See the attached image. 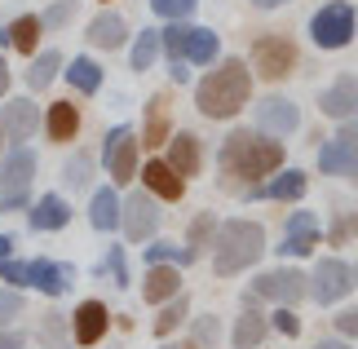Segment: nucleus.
Here are the masks:
<instances>
[{"mask_svg":"<svg viewBox=\"0 0 358 349\" xmlns=\"http://www.w3.org/2000/svg\"><path fill=\"white\" fill-rule=\"evenodd\" d=\"M31 177H36V155L27 146H18L5 159V173H0V208H5V213H13V208L27 204V186H31Z\"/></svg>","mask_w":358,"mask_h":349,"instance_id":"39448f33","label":"nucleus"},{"mask_svg":"<svg viewBox=\"0 0 358 349\" xmlns=\"http://www.w3.org/2000/svg\"><path fill=\"white\" fill-rule=\"evenodd\" d=\"M146 261H150V265H169V261H195V252H190V248H173V243H155V248H146Z\"/></svg>","mask_w":358,"mask_h":349,"instance_id":"473e14b6","label":"nucleus"},{"mask_svg":"<svg viewBox=\"0 0 358 349\" xmlns=\"http://www.w3.org/2000/svg\"><path fill=\"white\" fill-rule=\"evenodd\" d=\"M45 129H49V137H53V142H71V137H76V129H80V111H76L71 102H53V106H49V120H45Z\"/></svg>","mask_w":358,"mask_h":349,"instance_id":"5701e85b","label":"nucleus"},{"mask_svg":"<svg viewBox=\"0 0 358 349\" xmlns=\"http://www.w3.org/2000/svg\"><path fill=\"white\" fill-rule=\"evenodd\" d=\"M354 181H358V169H354Z\"/></svg>","mask_w":358,"mask_h":349,"instance_id":"603ef678","label":"nucleus"},{"mask_svg":"<svg viewBox=\"0 0 358 349\" xmlns=\"http://www.w3.org/2000/svg\"><path fill=\"white\" fill-rule=\"evenodd\" d=\"M261 336H266V318L261 314H239V323H235V349H257Z\"/></svg>","mask_w":358,"mask_h":349,"instance_id":"c85d7f7f","label":"nucleus"},{"mask_svg":"<svg viewBox=\"0 0 358 349\" xmlns=\"http://www.w3.org/2000/svg\"><path fill=\"white\" fill-rule=\"evenodd\" d=\"M0 137H5V129H0Z\"/></svg>","mask_w":358,"mask_h":349,"instance_id":"864d4df0","label":"nucleus"},{"mask_svg":"<svg viewBox=\"0 0 358 349\" xmlns=\"http://www.w3.org/2000/svg\"><path fill=\"white\" fill-rule=\"evenodd\" d=\"M319 169L323 173H354L358 169V129H345L341 137H332V142L323 146V155H319Z\"/></svg>","mask_w":358,"mask_h":349,"instance_id":"9b49d317","label":"nucleus"},{"mask_svg":"<svg viewBox=\"0 0 358 349\" xmlns=\"http://www.w3.org/2000/svg\"><path fill=\"white\" fill-rule=\"evenodd\" d=\"M274 327H279L283 336H296V332H301V323H296L292 310H279V314H274Z\"/></svg>","mask_w":358,"mask_h":349,"instance_id":"ea45409f","label":"nucleus"},{"mask_svg":"<svg viewBox=\"0 0 358 349\" xmlns=\"http://www.w3.org/2000/svg\"><path fill=\"white\" fill-rule=\"evenodd\" d=\"M0 349H22V336H13V332H5V336H0Z\"/></svg>","mask_w":358,"mask_h":349,"instance_id":"a18cd8bd","label":"nucleus"},{"mask_svg":"<svg viewBox=\"0 0 358 349\" xmlns=\"http://www.w3.org/2000/svg\"><path fill=\"white\" fill-rule=\"evenodd\" d=\"M257 124H261L266 133H279V137H283V133L296 129V106L287 102V97H266V102L257 106Z\"/></svg>","mask_w":358,"mask_h":349,"instance_id":"dca6fc26","label":"nucleus"},{"mask_svg":"<svg viewBox=\"0 0 358 349\" xmlns=\"http://www.w3.org/2000/svg\"><path fill=\"white\" fill-rule=\"evenodd\" d=\"M182 318H186V301H182V297H173V305L155 318V332H159V336H169V332L182 323Z\"/></svg>","mask_w":358,"mask_h":349,"instance_id":"f704fd0d","label":"nucleus"},{"mask_svg":"<svg viewBox=\"0 0 358 349\" xmlns=\"http://www.w3.org/2000/svg\"><path fill=\"white\" fill-rule=\"evenodd\" d=\"M310 36L319 49H345L350 36H354V5H345V0H332L327 9L314 13L310 22Z\"/></svg>","mask_w":358,"mask_h":349,"instance_id":"20e7f679","label":"nucleus"},{"mask_svg":"<svg viewBox=\"0 0 358 349\" xmlns=\"http://www.w3.org/2000/svg\"><path fill=\"white\" fill-rule=\"evenodd\" d=\"M248 93H252V76H248V66L239 58H226L217 71L203 76L195 102H199V111L208 120H226V115H235V111L248 102Z\"/></svg>","mask_w":358,"mask_h":349,"instance_id":"f257e3e1","label":"nucleus"},{"mask_svg":"<svg viewBox=\"0 0 358 349\" xmlns=\"http://www.w3.org/2000/svg\"><path fill=\"white\" fill-rule=\"evenodd\" d=\"M314 243H319V221H314V213H296L292 221H287V234H283V257H306L314 252Z\"/></svg>","mask_w":358,"mask_h":349,"instance_id":"4468645a","label":"nucleus"},{"mask_svg":"<svg viewBox=\"0 0 358 349\" xmlns=\"http://www.w3.org/2000/svg\"><path fill=\"white\" fill-rule=\"evenodd\" d=\"M66 80H71L80 93H98V89H102V66L89 62V58H76L71 71H66Z\"/></svg>","mask_w":358,"mask_h":349,"instance_id":"c756f323","label":"nucleus"},{"mask_svg":"<svg viewBox=\"0 0 358 349\" xmlns=\"http://www.w3.org/2000/svg\"><path fill=\"white\" fill-rule=\"evenodd\" d=\"M36 40H40V18H31V13L9 27V45L18 49V53H31V49H36Z\"/></svg>","mask_w":358,"mask_h":349,"instance_id":"7c9ffc66","label":"nucleus"},{"mask_svg":"<svg viewBox=\"0 0 358 349\" xmlns=\"http://www.w3.org/2000/svg\"><path fill=\"white\" fill-rule=\"evenodd\" d=\"M66 181H71V186H85V181H89V159H71V169H66Z\"/></svg>","mask_w":358,"mask_h":349,"instance_id":"a19ab883","label":"nucleus"},{"mask_svg":"<svg viewBox=\"0 0 358 349\" xmlns=\"http://www.w3.org/2000/svg\"><path fill=\"white\" fill-rule=\"evenodd\" d=\"M169 137V97H150L146 106V146H159Z\"/></svg>","mask_w":358,"mask_h":349,"instance_id":"a878e982","label":"nucleus"},{"mask_svg":"<svg viewBox=\"0 0 358 349\" xmlns=\"http://www.w3.org/2000/svg\"><path fill=\"white\" fill-rule=\"evenodd\" d=\"M71 13H76V0H58V5L45 13V22L49 27H62V22H71Z\"/></svg>","mask_w":358,"mask_h":349,"instance_id":"58836bf2","label":"nucleus"},{"mask_svg":"<svg viewBox=\"0 0 358 349\" xmlns=\"http://www.w3.org/2000/svg\"><path fill=\"white\" fill-rule=\"evenodd\" d=\"M159 49H164L159 31H142V36H137V45H133V71H146V66L155 62Z\"/></svg>","mask_w":358,"mask_h":349,"instance_id":"2f4dec72","label":"nucleus"},{"mask_svg":"<svg viewBox=\"0 0 358 349\" xmlns=\"http://www.w3.org/2000/svg\"><path fill=\"white\" fill-rule=\"evenodd\" d=\"M71 221V208H66L62 194H45L36 208H31V226L36 230H62Z\"/></svg>","mask_w":358,"mask_h":349,"instance_id":"6ab92c4d","label":"nucleus"},{"mask_svg":"<svg viewBox=\"0 0 358 349\" xmlns=\"http://www.w3.org/2000/svg\"><path fill=\"white\" fill-rule=\"evenodd\" d=\"M306 283L310 278H301L296 270H270V274H261L252 283V292L266 297V301H279V305H296L301 297H306Z\"/></svg>","mask_w":358,"mask_h":349,"instance_id":"6e6552de","label":"nucleus"},{"mask_svg":"<svg viewBox=\"0 0 358 349\" xmlns=\"http://www.w3.org/2000/svg\"><path fill=\"white\" fill-rule=\"evenodd\" d=\"M261 9H274V5H287V0H257Z\"/></svg>","mask_w":358,"mask_h":349,"instance_id":"8fccbe9b","label":"nucleus"},{"mask_svg":"<svg viewBox=\"0 0 358 349\" xmlns=\"http://www.w3.org/2000/svg\"><path fill=\"white\" fill-rule=\"evenodd\" d=\"M177 287H182V274L173 270V265H150V274H146V301L155 305V301H173L177 297Z\"/></svg>","mask_w":358,"mask_h":349,"instance_id":"412c9836","label":"nucleus"},{"mask_svg":"<svg viewBox=\"0 0 358 349\" xmlns=\"http://www.w3.org/2000/svg\"><path fill=\"white\" fill-rule=\"evenodd\" d=\"M0 129H5L9 142H27L36 129H40V106L31 97H18V102L5 106V120H0Z\"/></svg>","mask_w":358,"mask_h":349,"instance_id":"f8f14e48","label":"nucleus"},{"mask_svg":"<svg viewBox=\"0 0 358 349\" xmlns=\"http://www.w3.org/2000/svg\"><path fill=\"white\" fill-rule=\"evenodd\" d=\"M106 169H111L115 181L137 177V137H133V129H115L106 137Z\"/></svg>","mask_w":358,"mask_h":349,"instance_id":"9d476101","label":"nucleus"},{"mask_svg":"<svg viewBox=\"0 0 358 349\" xmlns=\"http://www.w3.org/2000/svg\"><path fill=\"white\" fill-rule=\"evenodd\" d=\"M336 327L345 332V336H354V341H358V310H345V314L336 318Z\"/></svg>","mask_w":358,"mask_h":349,"instance_id":"79ce46f5","label":"nucleus"},{"mask_svg":"<svg viewBox=\"0 0 358 349\" xmlns=\"http://www.w3.org/2000/svg\"><path fill=\"white\" fill-rule=\"evenodd\" d=\"M354 226H358L354 217H341V226H336V234H332V239H345V234H354Z\"/></svg>","mask_w":358,"mask_h":349,"instance_id":"c03bdc74","label":"nucleus"},{"mask_svg":"<svg viewBox=\"0 0 358 349\" xmlns=\"http://www.w3.org/2000/svg\"><path fill=\"white\" fill-rule=\"evenodd\" d=\"M120 226L129 239H150L159 226V213H155V199L150 194H129V204L120 208Z\"/></svg>","mask_w":358,"mask_h":349,"instance_id":"1a4fd4ad","label":"nucleus"},{"mask_svg":"<svg viewBox=\"0 0 358 349\" xmlns=\"http://www.w3.org/2000/svg\"><path fill=\"white\" fill-rule=\"evenodd\" d=\"M169 169L177 177H195L199 173V137L195 133H177L169 146Z\"/></svg>","mask_w":358,"mask_h":349,"instance_id":"f3484780","label":"nucleus"},{"mask_svg":"<svg viewBox=\"0 0 358 349\" xmlns=\"http://www.w3.org/2000/svg\"><path fill=\"white\" fill-rule=\"evenodd\" d=\"M150 9H155L159 18H169V22H177V18H186V13L195 9V0H150Z\"/></svg>","mask_w":358,"mask_h":349,"instance_id":"c9c22d12","label":"nucleus"},{"mask_svg":"<svg viewBox=\"0 0 358 349\" xmlns=\"http://www.w3.org/2000/svg\"><path fill=\"white\" fill-rule=\"evenodd\" d=\"M217 234V221H213V213H199L195 217V226H190V252H199L203 243H208Z\"/></svg>","mask_w":358,"mask_h":349,"instance_id":"72a5a7b5","label":"nucleus"},{"mask_svg":"<svg viewBox=\"0 0 358 349\" xmlns=\"http://www.w3.org/2000/svg\"><path fill=\"white\" fill-rule=\"evenodd\" d=\"M182 58H190V62H213V58H217V36L208 31V27H190Z\"/></svg>","mask_w":358,"mask_h":349,"instance_id":"393cba45","label":"nucleus"},{"mask_svg":"<svg viewBox=\"0 0 358 349\" xmlns=\"http://www.w3.org/2000/svg\"><path fill=\"white\" fill-rule=\"evenodd\" d=\"M106 332V305L102 301H85L76 310V341L80 345H98Z\"/></svg>","mask_w":358,"mask_h":349,"instance_id":"a211bd4d","label":"nucleus"},{"mask_svg":"<svg viewBox=\"0 0 358 349\" xmlns=\"http://www.w3.org/2000/svg\"><path fill=\"white\" fill-rule=\"evenodd\" d=\"M319 349H350V345H345V341H323Z\"/></svg>","mask_w":358,"mask_h":349,"instance_id":"09e8293b","label":"nucleus"},{"mask_svg":"<svg viewBox=\"0 0 358 349\" xmlns=\"http://www.w3.org/2000/svg\"><path fill=\"white\" fill-rule=\"evenodd\" d=\"M261 194H266V199H301V194H306V173H296V169L292 173H279Z\"/></svg>","mask_w":358,"mask_h":349,"instance_id":"cd10ccee","label":"nucleus"},{"mask_svg":"<svg viewBox=\"0 0 358 349\" xmlns=\"http://www.w3.org/2000/svg\"><path fill=\"white\" fill-rule=\"evenodd\" d=\"M5 89H9V66L0 62V97H5Z\"/></svg>","mask_w":358,"mask_h":349,"instance_id":"de8ad7c7","label":"nucleus"},{"mask_svg":"<svg viewBox=\"0 0 358 349\" xmlns=\"http://www.w3.org/2000/svg\"><path fill=\"white\" fill-rule=\"evenodd\" d=\"M142 177H146V186L159 194V199H182V177H177L164 159H150L146 169H142Z\"/></svg>","mask_w":358,"mask_h":349,"instance_id":"4be33fe9","label":"nucleus"},{"mask_svg":"<svg viewBox=\"0 0 358 349\" xmlns=\"http://www.w3.org/2000/svg\"><path fill=\"white\" fill-rule=\"evenodd\" d=\"M18 314H22V297L18 292H0V323H9Z\"/></svg>","mask_w":358,"mask_h":349,"instance_id":"4c0bfd02","label":"nucleus"},{"mask_svg":"<svg viewBox=\"0 0 358 349\" xmlns=\"http://www.w3.org/2000/svg\"><path fill=\"white\" fill-rule=\"evenodd\" d=\"M252 66L266 80H283L296 66V45L287 36H261L257 49H252Z\"/></svg>","mask_w":358,"mask_h":349,"instance_id":"423d86ee","label":"nucleus"},{"mask_svg":"<svg viewBox=\"0 0 358 349\" xmlns=\"http://www.w3.org/2000/svg\"><path fill=\"white\" fill-rule=\"evenodd\" d=\"M0 45H9V31H0Z\"/></svg>","mask_w":358,"mask_h":349,"instance_id":"3c124183","label":"nucleus"},{"mask_svg":"<svg viewBox=\"0 0 358 349\" xmlns=\"http://www.w3.org/2000/svg\"><path fill=\"white\" fill-rule=\"evenodd\" d=\"M283 164V146L270 142L261 133H230L222 142V173L226 177H239V181H252V177H266Z\"/></svg>","mask_w":358,"mask_h":349,"instance_id":"f03ea898","label":"nucleus"},{"mask_svg":"<svg viewBox=\"0 0 358 349\" xmlns=\"http://www.w3.org/2000/svg\"><path fill=\"white\" fill-rule=\"evenodd\" d=\"M106 265H111V274L120 278V287L129 283V270H124V252H120V248H115V252H111V261H106Z\"/></svg>","mask_w":358,"mask_h":349,"instance_id":"37998d69","label":"nucleus"},{"mask_svg":"<svg viewBox=\"0 0 358 349\" xmlns=\"http://www.w3.org/2000/svg\"><path fill=\"white\" fill-rule=\"evenodd\" d=\"M27 283L49 292V297H62L71 287V265H53V261H27Z\"/></svg>","mask_w":358,"mask_h":349,"instance_id":"2eb2a0df","label":"nucleus"},{"mask_svg":"<svg viewBox=\"0 0 358 349\" xmlns=\"http://www.w3.org/2000/svg\"><path fill=\"white\" fill-rule=\"evenodd\" d=\"M13 252V239H9V234H0V261H5Z\"/></svg>","mask_w":358,"mask_h":349,"instance_id":"49530a36","label":"nucleus"},{"mask_svg":"<svg viewBox=\"0 0 358 349\" xmlns=\"http://www.w3.org/2000/svg\"><path fill=\"white\" fill-rule=\"evenodd\" d=\"M186 31H190V27H169V31H159L164 49H169L177 62H182V53H186Z\"/></svg>","mask_w":358,"mask_h":349,"instance_id":"e433bc0d","label":"nucleus"},{"mask_svg":"<svg viewBox=\"0 0 358 349\" xmlns=\"http://www.w3.org/2000/svg\"><path fill=\"white\" fill-rule=\"evenodd\" d=\"M124 36H129V27H124L120 13H98V18L89 22V40H93L98 49H120Z\"/></svg>","mask_w":358,"mask_h":349,"instance_id":"aec40b11","label":"nucleus"},{"mask_svg":"<svg viewBox=\"0 0 358 349\" xmlns=\"http://www.w3.org/2000/svg\"><path fill=\"white\" fill-rule=\"evenodd\" d=\"M58 66H62V53H53V49H49V53H40V58L31 62V71H27V85H31L36 93H40V89H49V85H53V76H58Z\"/></svg>","mask_w":358,"mask_h":349,"instance_id":"bb28decb","label":"nucleus"},{"mask_svg":"<svg viewBox=\"0 0 358 349\" xmlns=\"http://www.w3.org/2000/svg\"><path fill=\"white\" fill-rule=\"evenodd\" d=\"M89 221H93L98 230H115V226H120V199H115V190H98V194H93Z\"/></svg>","mask_w":358,"mask_h":349,"instance_id":"b1692460","label":"nucleus"},{"mask_svg":"<svg viewBox=\"0 0 358 349\" xmlns=\"http://www.w3.org/2000/svg\"><path fill=\"white\" fill-rule=\"evenodd\" d=\"M310 283H314V301H319V305H332V301H341L354 287V270H350L345 261L332 257V261H319V270H314Z\"/></svg>","mask_w":358,"mask_h":349,"instance_id":"0eeeda50","label":"nucleus"},{"mask_svg":"<svg viewBox=\"0 0 358 349\" xmlns=\"http://www.w3.org/2000/svg\"><path fill=\"white\" fill-rule=\"evenodd\" d=\"M319 106H323V115H332V120H354L358 115V80L341 76L336 85L319 97Z\"/></svg>","mask_w":358,"mask_h":349,"instance_id":"ddd939ff","label":"nucleus"},{"mask_svg":"<svg viewBox=\"0 0 358 349\" xmlns=\"http://www.w3.org/2000/svg\"><path fill=\"white\" fill-rule=\"evenodd\" d=\"M261 252H266V234H261L257 221H226L222 230H217V274H239L248 270Z\"/></svg>","mask_w":358,"mask_h":349,"instance_id":"7ed1b4c3","label":"nucleus"}]
</instances>
